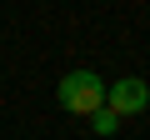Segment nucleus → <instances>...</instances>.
I'll list each match as a JSON object with an SVG mask.
<instances>
[{"mask_svg": "<svg viewBox=\"0 0 150 140\" xmlns=\"http://www.w3.org/2000/svg\"><path fill=\"white\" fill-rule=\"evenodd\" d=\"M90 130H95V135H115V130H120V115H115L110 105H95V110H90Z\"/></svg>", "mask_w": 150, "mask_h": 140, "instance_id": "7ed1b4c3", "label": "nucleus"}, {"mask_svg": "<svg viewBox=\"0 0 150 140\" xmlns=\"http://www.w3.org/2000/svg\"><path fill=\"white\" fill-rule=\"evenodd\" d=\"M105 105H110L115 115H140V110H150V85L135 80V75L110 80V85H105Z\"/></svg>", "mask_w": 150, "mask_h": 140, "instance_id": "f03ea898", "label": "nucleus"}, {"mask_svg": "<svg viewBox=\"0 0 150 140\" xmlns=\"http://www.w3.org/2000/svg\"><path fill=\"white\" fill-rule=\"evenodd\" d=\"M55 100L70 115H90L95 105H105V80L95 75V70H70V75H60V85H55Z\"/></svg>", "mask_w": 150, "mask_h": 140, "instance_id": "f257e3e1", "label": "nucleus"}]
</instances>
